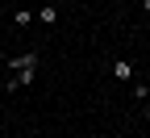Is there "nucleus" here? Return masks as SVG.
Segmentation results:
<instances>
[{
    "label": "nucleus",
    "mask_w": 150,
    "mask_h": 138,
    "mask_svg": "<svg viewBox=\"0 0 150 138\" xmlns=\"http://www.w3.org/2000/svg\"><path fill=\"white\" fill-rule=\"evenodd\" d=\"M8 67H13V80H8V92L13 88H21V84H33V75H38V54H21V59H8Z\"/></svg>",
    "instance_id": "1"
},
{
    "label": "nucleus",
    "mask_w": 150,
    "mask_h": 138,
    "mask_svg": "<svg viewBox=\"0 0 150 138\" xmlns=\"http://www.w3.org/2000/svg\"><path fill=\"white\" fill-rule=\"evenodd\" d=\"M112 80L129 84V80H134V63H129V59H117V63H112Z\"/></svg>",
    "instance_id": "2"
},
{
    "label": "nucleus",
    "mask_w": 150,
    "mask_h": 138,
    "mask_svg": "<svg viewBox=\"0 0 150 138\" xmlns=\"http://www.w3.org/2000/svg\"><path fill=\"white\" fill-rule=\"evenodd\" d=\"M38 21H42V25H54V21H59V9H54V4H46L42 13H38Z\"/></svg>",
    "instance_id": "3"
},
{
    "label": "nucleus",
    "mask_w": 150,
    "mask_h": 138,
    "mask_svg": "<svg viewBox=\"0 0 150 138\" xmlns=\"http://www.w3.org/2000/svg\"><path fill=\"white\" fill-rule=\"evenodd\" d=\"M146 122H150V109H146Z\"/></svg>",
    "instance_id": "5"
},
{
    "label": "nucleus",
    "mask_w": 150,
    "mask_h": 138,
    "mask_svg": "<svg viewBox=\"0 0 150 138\" xmlns=\"http://www.w3.org/2000/svg\"><path fill=\"white\" fill-rule=\"evenodd\" d=\"M142 9H146V13H150V0H142Z\"/></svg>",
    "instance_id": "4"
},
{
    "label": "nucleus",
    "mask_w": 150,
    "mask_h": 138,
    "mask_svg": "<svg viewBox=\"0 0 150 138\" xmlns=\"http://www.w3.org/2000/svg\"><path fill=\"white\" fill-rule=\"evenodd\" d=\"M0 63H4V59H0Z\"/></svg>",
    "instance_id": "6"
}]
</instances>
